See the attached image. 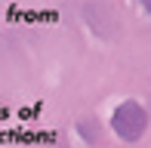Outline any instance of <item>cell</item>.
<instances>
[{
  "mask_svg": "<svg viewBox=\"0 0 151 148\" xmlns=\"http://www.w3.org/2000/svg\"><path fill=\"white\" fill-rule=\"evenodd\" d=\"M111 130L117 133L123 142H136L142 139V133L148 130V114L139 102H123L111 117Z\"/></svg>",
  "mask_w": 151,
  "mask_h": 148,
  "instance_id": "6da1fadb",
  "label": "cell"
}]
</instances>
